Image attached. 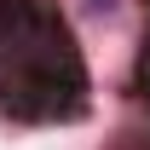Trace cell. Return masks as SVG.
Masks as SVG:
<instances>
[{"mask_svg": "<svg viewBox=\"0 0 150 150\" xmlns=\"http://www.w3.org/2000/svg\"><path fill=\"white\" fill-rule=\"evenodd\" d=\"M87 6H93V12H110V6H115V0H87Z\"/></svg>", "mask_w": 150, "mask_h": 150, "instance_id": "obj_2", "label": "cell"}, {"mask_svg": "<svg viewBox=\"0 0 150 150\" xmlns=\"http://www.w3.org/2000/svg\"><path fill=\"white\" fill-rule=\"evenodd\" d=\"M87 110V64L52 0H0V115L75 121Z\"/></svg>", "mask_w": 150, "mask_h": 150, "instance_id": "obj_1", "label": "cell"}]
</instances>
